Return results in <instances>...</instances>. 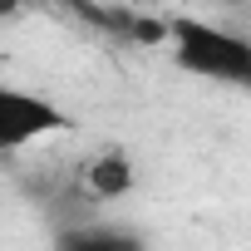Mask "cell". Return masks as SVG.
Segmentation results:
<instances>
[{
  "label": "cell",
  "mask_w": 251,
  "mask_h": 251,
  "mask_svg": "<svg viewBox=\"0 0 251 251\" xmlns=\"http://www.w3.org/2000/svg\"><path fill=\"white\" fill-rule=\"evenodd\" d=\"M30 5H35V0H0V20H10V15H20Z\"/></svg>",
  "instance_id": "obj_5"
},
{
  "label": "cell",
  "mask_w": 251,
  "mask_h": 251,
  "mask_svg": "<svg viewBox=\"0 0 251 251\" xmlns=\"http://www.w3.org/2000/svg\"><path fill=\"white\" fill-rule=\"evenodd\" d=\"M226 5H236V0H226Z\"/></svg>",
  "instance_id": "obj_6"
},
{
  "label": "cell",
  "mask_w": 251,
  "mask_h": 251,
  "mask_svg": "<svg viewBox=\"0 0 251 251\" xmlns=\"http://www.w3.org/2000/svg\"><path fill=\"white\" fill-rule=\"evenodd\" d=\"M69 128L74 123L59 103H50L30 89H15V84H0V153H20V148L69 133Z\"/></svg>",
  "instance_id": "obj_2"
},
{
  "label": "cell",
  "mask_w": 251,
  "mask_h": 251,
  "mask_svg": "<svg viewBox=\"0 0 251 251\" xmlns=\"http://www.w3.org/2000/svg\"><path fill=\"white\" fill-rule=\"evenodd\" d=\"M133 182H138V168H133V158L123 148H99V153H89V158H79L69 168V192L79 202H89V207L128 197Z\"/></svg>",
  "instance_id": "obj_3"
},
{
  "label": "cell",
  "mask_w": 251,
  "mask_h": 251,
  "mask_svg": "<svg viewBox=\"0 0 251 251\" xmlns=\"http://www.w3.org/2000/svg\"><path fill=\"white\" fill-rule=\"evenodd\" d=\"M54 251H148V241L113 222H69L54 236Z\"/></svg>",
  "instance_id": "obj_4"
},
{
  "label": "cell",
  "mask_w": 251,
  "mask_h": 251,
  "mask_svg": "<svg viewBox=\"0 0 251 251\" xmlns=\"http://www.w3.org/2000/svg\"><path fill=\"white\" fill-rule=\"evenodd\" d=\"M173 64L182 74H197L222 89H251V40L207 20H168Z\"/></svg>",
  "instance_id": "obj_1"
}]
</instances>
